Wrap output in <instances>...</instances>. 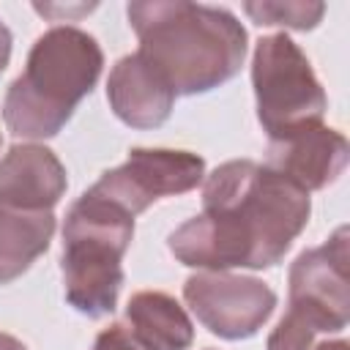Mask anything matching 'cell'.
Wrapping results in <instances>:
<instances>
[{
  "label": "cell",
  "instance_id": "7",
  "mask_svg": "<svg viewBox=\"0 0 350 350\" xmlns=\"http://www.w3.org/2000/svg\"><path fill=\"white\" fill-rule=\"evenodd\" d=\"M205 178V161L191 150L134 148L129 159L107 170L90 189L131 216H139L161 197H178L197 189Z\"/></svg>",
  "mask_w": 350,
  "mask_h": 350
},
{
  "label": "cell",
  "instance_id": "12",
  "mask_svg": "<svg viewBox=\"0 0 350 350\" xmlns=\"http://www.w3.org/2000/svg\"><path fill=\"white\" fill-rule=\"evenodd\" d=\"M55 235L52 211H19L0 202V284L19 279Z\"/></svg>",
  "mask_w": 350,
  "mask_h": 350
},
{
  "label": "cell",
  "instance_id": "9",
  "mask_svg": "<svg viewBox=\"0 0 350 350\" xmlns=\"http://www.w3.org/2000/svg\"><path fill=\"white\" fill-rule=\"evenodd\" d=\"M347 159L350 148L342 131L325 123H309L284 137L268 139L262 164L309 194L331 186L345 172Z\"/></svg>",
  "mask_w": 350,
  "mask_h": 350
},
{
  "label": "cell",
  "instance_id": "10",
  "mask_svg": "<svg viewBox=\"0 0 350 350\" xmlns=\"http://www.w3.org/2000/svg\"><path fill=\"white\" fill-rule=\"evenodd\" d=\"M63 161L38 142L11 145L0 159V202L19 211H52L66 194Z\"/></svg>",
  "mask_w": 350,
  "mask_h": 350
},
{
  "label": "cell",
  "instance_id": "18",
  "mask_svg": "<svg viewBox=\"0 0 350 350\" xmlns=\"http://www.w3.org/2000/svg\"><path fill=\"white\" fill-rule=\"evenodd\" d=\"M312 350H350V345H347V339H323Z\"/></svg>",
  "mask_w": 350,
  "mask_h": 350
},
{
  "label": "cell",
  "instance_id": "13",
  "mask_svg": "<svg viewBox=\"0 0 350 350\" xmlns=\"http://www.w3.org/2000/svg\"><path fill=\"white\" fill-rule=\"evenodd\" d=\"M126 317L131 331L153 350H189L194 325L186 309L161 290H142L129 298Z\"/></svg>",
  "mask_w": 350,
  "mask_h": 350
},
{
  "label": "cell",
  "instance_id": "19",
  "mask_svg": "<svg viewBox=\"0 0 350 350\" xmlns=\"http://www.w3.org/2000/svg\"><path fill=\"white\" fill-rule=\"evenodd\" d=\"M0 350H27L16 336H11V334H3L0 331Z\"/></svg>",
  "mask_w": 350,
  "mask_h": 350
},
{
  "label": "cell",
  "instance_id": "2",
  "mask_svg": "<svg viewBox=\"0 0 350 350\" xmlns=\"http://www.w3.org/2000/svg\"><path fill=\"white\" fill-rule=\"evenodd\" d=\"M139 55L175 96H200L230 82L246 57V30L232 11L189 0H134L126 5Z\"/></svg>",
  "mask_w": 350,
  "mask_h": 350
},
{
  "label": "cell",
  "instance_id": "14",
  "mask_svg": "<svg viewBox=\"0 0 350 350\" xmlns=\"http://www.w3.org/2000/svg\"><path fill=\"white\" fill-rule=\"evenodd\" d=\"M246 16L260 25V27H290V30H314L325 14V3H273V0H260V3H246L243 5Z\"/></svg>",
  "mask_w": 350,
  "mask_h": 350
},
{
  "label": "cell",
  "instance_id": "15",
  "mask_svg": "<svg viewBox=\"0 0 350 350\" xmlns=\"http://www.w3.org/2000/svg\"><path fill=\"white\" fill-rule=\"evenodd\" d=\"M320 336L323 334L306 317L287 309L284 317L279 320V325L271 331L265 350H312L320 342Z\"/></svg>",
  "mask_w": 350,
  "mask_h": 350
},
{
  "label": "cell",
  "instance_id": "4",
  "mask_svg": "<svg viewBox=\"0 0 350 350\" xmlns=\"http://www.w3.org/2000/svg\"><path fill=\"white\" fill-rule=\"evenodd\" d=\"M134 238V216L88 189L63 224L66 301L85 317L112 314L123 287V254Z\"/></svg>",
  "mask_w": 350,
  "mask_h": 350
},
{
  "label": "cell",
  "instance_id": "5",
  "mask_svg": "<svg viewBox=\"0 0 350 350\" xmlns=\"http://www.w3.org/2000/svg\"><path fill=\"white\" fill-rule=\"evenodd\" d=\"M252 88L257 120L268 139L284 137L301 126L323 123L328 98L312 71L304 49L287 36H262L252 57Z\"/></svg>",
  "mask_w": 350,
  "mask_h": 350
},
{
  "label": "cell",
  "instance_id": "3",
  "mask_svg": "<svg viewBox=\"0 0 350 350\" xmlns=\"http://www.w3.org/2000/svg\"><path fill=\"white\" fill-rule=\"evenodd\" d=\"M101 68L104 52L90 33L74 25L49 27L36 38L25 71L5 90V129L22 139L57 137L77 104L93 93Z\"/></svg>",
  "mask_w": 350,
  "mask_h": 350
},
{
  "label": "cell",
  "instance_id": "1",
  "mask_svg": "<svg viewBox=\"0 0 350 350\" xmlns=\"http://www.w3.org/2000/svg\"><path fill=\"white\" fill-rule=\"evenodd\" d=\"M309 194L252 159L219 164L202 183V213L170 232L180 265L200 271L273 268L309 224Z\"/></svg>",
  "mask_w": 350,
  "mask_h": 350
},
{
  "label": "cell",
  "instance_id": "6",
  "mask_svg": "<svg viewBox=\"0 0 350 350\" xmlns=\"http://www.w3.org/2000/svg\"><path fill=\"white\" fill-rule=\"evenodd\" d=\"M183 301L219 339L254 336L276 309V293L257 276L230 271H197L183 282Z\"/></svg>",
  "mask_w": 350,
  "mask_h": 350
},
{
  "label": "cell",
  "instance_id": "16",
  "mask_svg": "<svg viewBox=\"0 0 350 350\" xmlns=\"http://www.w3.org/2000/svg\"><path fill=\"white\" fill-rule=\"evenodd\" d=\"M93 350H153L150 345H145L131 328H126L123 323H112L109 328H104L96 342Z\"/></svg>",
  "mask_w": 350,
  "mask_h": 350
},
{
  "label": "cell",
  "instance_id": "11",
  "mask_svg": "<svg viewBox=\"0 0 350 350\" xmlns=\"http://www.w3.org/2000/svg\"><path fill=\"white\" fill-rule=\"evenodd\" d=\"M107 101L120 123L131 129H159L172 115L175 93L139 52H131L112 66Z\"/></svg>",
  "mask_w": 350,
  "mask_h": 350
},
{
  "label": "cell",
  "instance_id": "8",
  "mask_svg": "<svg viewBox=\"0 0 350 350\" xmlns=\"http://www.w3.org/2000/svg\"><path fill=\"white\" fill-rule=\"evenodd\" d=\"M287 284V309L306 317L323 336L345 331L350 320L347 227H339L325 243L304 249L290 265Z\"/></svg>",
  "mask_w": 350,
  "mask_h": 350
},
{
  "label": "cell",
  "instance_id": "17",
  "mask_svg": "<svg viewBox=\"0 0 350 350\" xmlns=\"http://www.w3.org/2000/svg\"><path fill=\"white\" fill-rule=\"evenodd\" d=\"M11 44H14V36H11L8 25L0 19V74L8 68V60H11Z\"/></svg>",
  "mask_w": 350,
  "mask_h": 350
}]
</instances>
